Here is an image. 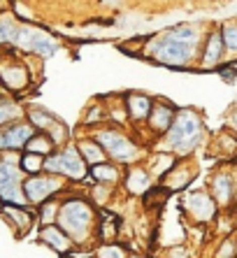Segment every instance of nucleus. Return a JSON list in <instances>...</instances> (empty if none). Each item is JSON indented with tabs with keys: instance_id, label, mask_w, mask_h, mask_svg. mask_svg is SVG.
<instances>
[{
	"instance_id": "nucleus-18",
	"label": "nucleus",
	"mask_w": 237,
	"mask_h": 258,
	"mask_svg": "<svg viewBox=\"0 0 237 258\" xmlns=\"http://www.w3.org/2000/svg\"><path fill=\"white\" fill-rule=\"evenodd\" d=\"M154 177L149 174V170L144 168V163H137V165H131L126 168L124 172V186L131 196H144V193L151 191L154 186Z\"/></svg>"
},
{
	"instance_id": "nucleus-26",
	"label": "nucleus",
	"mask_w": 237,
	"mask_h": 258,
	"mask_svg": "<svg viewBox=\"0 0 237 258\" xmlns=\"http://www.w3.org/2000/svg\"><path fill=\"white\" fill-rule=\"evenodd\" d=\"M95 237H98L102 244H116L118 216L116 214H102V216H98V230H95Z\"/></svg>"
},
{
	"instance_id": "nucleus-22",
	"label": "nucleus",
	"mask_w": 237,
	"mask_h": 258,
	"mask_svg": "<svg viewBox=\"0 0 237 258\" xmlns=\"http://www.w3.org/2000/svg\"><path fill=\"white\" fill-rule=\"evenodd\" d=\"M26 119V107L19 105L12 96L3 93L0 96V131L10 123H17V121H24Z\"/></svg>"
},
{
	"instance_id": "nucleus-5",
	"label": "nucleus",
	"mask_w": 237,
	"mask_h": 258,
	"mask_svg": "<svg viewBox=\"0 0 237 258\" xmlns=\"http://www.w3.org/2000/svg\"><path fill=\"white\" fill-rule=\"evenodd\" d=\"M44 172L63 177V179H68L70 184L89 181V165L79 156L75 142L66 144L63 149H56L51 156H47V161H44Z\"/></svg>"
},
{
	"instance_id": "nucleus-37",
	"label": "nucleus",
	"mask_w": 237,
	"mask_h": 258,
	"mask_svg": "<svg viewBox=\"0 0 237 258\" xmlns=\"http://www.w3.org/2000/svg\"><path fill=\"white\" fill-rule=\"evenodd\" d=\"M232 75H235V70H232V68H230V70H228V72H223V79H228V82H230V79H232Z\"/></svg>"
},
{
	"instance_id": "nucleus-27",
	"label": "nucleus",
	"mask_w": 237,
	"mask_h": 258,
	"mask_svg": "<svg viewBox=\"0 0 237 258\" xmlns=\"http://www.w3.org/2000/svg\"><path fill=\"white\" fill-rule=\"evenodd\" d=\"M221 40L225 47V56H237V19H228L219 26Z\"/></svg>"
},
{
	"instance_id": "nucleus-19",
	"label": "nucleus",
	"mask_w": 237,
	"mask_h": 258,
	"mask_svg": "<svg viewBox=\"0 0 237 258\" xmlns=\"http://www.w3.org/2000/svg\"><path fill=\"white\" fill-rule=\"evenodd\" d=\"M40 242L42 244H47L51 251H56V253H61V256H68V253H72L77 246H75V242L68 237L63 230L53 223V226H44V228H40Z\"/></svg>"
},
{
	"instance_id": "nucleus-6",
	"label": "nucleus",
	"mask_w": 237,
	"mask_h": 258,
	"mask_svg": "<svg viewBox=\"0 0 237 258\" xmlns=\"http://www.w3.org/2000/svg\"><path fill=\"white\" fill-rule=\"evenodd\" d=\"M70 186V181L63 179V177H56V174H35V177H26L24 179V196L26 203L33 205V207H40V205L49 203V200L58 198L61 193Z\"/></svg>"
},
{
	"instance_id": "nucleus-29",
	"label": "nucleus",
	"mask_w": 237,
	"mask_h": 258,
	"mask_svg": "<svg viewBox=\"0 0 237 258\" xmlns=\"http://www.w3.org/2000/svg\"><path fill=\"white\" fill-rule=\"evenodd\" d=\"M19 28H21V24L12 14H0V47L3 44H14Z\"/></svg>"
},
{
	"instance_id": "nucleus-21",
	"label": "nucleus",
	"mask_w": 237,
	"mask_h": 258,
	"mask_svg": "<svg viewBox=\"0 0 237 258\" xmlns=\"http://www.w3.org/2000/svg\"><path fill=\"white\" fill-rule=\"evenodd\" d=\"M89 177L95 181V184H102V186H112L114 188V184H118V181L124 179V172H121V165L107 161V163H100V165L89 168Z\"/></svg>"
},
{
	"instance_id": "nucleus-33",
	"label": "nucleus",
	"mask_w": 237,
	"mask_h": 258,
	"mask_svg": "<svg viewBox=\"0 0 237 258\" xmlns=\"http://www.w3.org/2000/svg\"><path fill=\"white\" fill-rule=\"evenodd\" d=\"M214 258H237V240H235V235H225L223 240L219 242L216 251H214Z\"/></svg>"
},
{
	"instance_id": "nucleus-32",
	"label": "nucleus",
	"mask_w": 237,
	"mask_h": 258,
	"mask_svg": "<svg viewBox=\"0 0 237 258\" xmlns=\"http://www.w3.org/2000/svg\"><path fill=\"white\" fill-rule=\"evenodd\" d=\"M216 144H219V154L223 158H237V138L232 133H228L223 128L221 135L216 138Z\"/></svg>"
},
{
	"instance_id": "nucleus-10",
	"label": "nucleus",
	"mask_w": 237,
	"mask_h": 258,
	"mask_svg": "<svg viewBox=\"0 0 237 258\" xmlns=\"http://www.w3.org/2000/svg\"><path fill=\"white\" fill-rule=\"evenodd\" d=\"M24 179L26 174L21 172L19 165L0 161V200L3 205H14V207H26L24 196Z\"/></svg>"
},
{
	"instance_id": "nucleus-2",
	"label": "nucleus",
	"mask_w": 237,
	"mask_h": 258,
	"mask_svg": "<svg viewBox=\"0 0 237 258\" xmlns=\"http://www.w3.org/2000/svg\"><path fill=\"white\" fill-rule=\"evenodd\" d=\"M202 138H205V121L200 112L193 107H182L177 109L165 138H160L163 142L160 151L172 154V156H191L200 147Z\"/></svg>"
},
{
	"instance_id": "nucleus-34",
	"label": "nucleus",
	"mask_w": 237,
	"mask_h": 258,
	"mask_svg": "<svg viewBox=\"0 0 237 258\" xmlns=\"http://www.w3.org/2000/svg\"><path fill=\"white\" fill-rule=\"evenodd\" d=\"M93 253H95V258H128L126 249L118 244H100Z\"/></svg>"
},
{
	"instance_id": "nucleus-11",
	"label": "nucleus",
	"mask_w": 237,
	"mask_h": 258,
	"mask_svg": "<svg viewBox=\"0 0 237 258\" xmlns=\"http://www.w3.org/2000/svg\"><path fill=\"white\" fill-rule=\"evenodd\" d=\"M12 47L21 49V51H28V54H35V56H40V58H49V56L56 54L58 42H56V37L47 35V33H42V30L30 28L28 24H21Z\"/></svg>"
},
{
	"instance_id": "nucleus-13",
	"label": "nucleus",
	"mask_w": 237,
	"mask_h": 258,
	"mask_svg": "<svg viewBox=\"0 0 237 258\" xmlns=\"http://www.w3.org/2000/svg\"><path fill=\"white\" fill-rule=\"evenodd\" d=\"M174 114H177V107L174 105H170L167 100H163V98H154V109H151V114H149L147 119V131L154 135L156 140L165 138V133L170 131L172 121H174Z\"/></svg>"
},
{
	"instance_id": "nucleus-20",
	"label": "nucleus",
	"mask_w": 237,
	"mask_h": 258,
	"mask_svg": "<svg viewBox=\"0 0 237 258\" xmlns=\"http://www.w3.org/2000/svg\"><path fill=\"white\" fill-rule=\"evenodd\" d=\"M26 121L35 128V133H44V135H49V133H51L53 128L61 123V119H56L49 109L40 107V105L26 107Z\"/></svg>"
},
{
	"instance_id": "nucleus-12",
	"label": "nucleus",
	"mask_w": 237,
	"mask_h": 258,
	"mask_svg": "<svg viewBox=\"0 0 237 258\" xmlns=\"http://www.w3.org/2000/svg\"><path fill=\"white\" fill-rule=\"evenodd\" d=\"M33 135H35V128L30 126L26 119L5 126L0 131V154H5V151H24Z\"/></svg>"
},
{
	"instance_id": "nucleus-9",
	"label": "nucleus",
	"mask_w": 237,
	"mask_h": 258,
	"mask_svg": "<svg viewBox=\"0 0 237 258\" xmlns=\"http://www.w3.org/2000/svg\"><path fill=\"white\" fill-rule=\"evenodd\" d=\"M182 210L186 212L193 223H200V226H209V223L216 221V216H219V205L214 203V198L209 196L207 188H196V191L186 193L184 198H182Z\"/></svg>"
},
{
	"instance_id": "nucleus-24",
	"label": "nucleus",
	"mask_w": 237,
	"mask_h": 258,
	"mask_svg": "<svg viewBox=\"0 0 237 258\" xmlns=\"http://www.w3.org/2000/svg\"><path fill=\"white\" fill-rule=\"evenodd\" d=\"M177 163H179L177 156L165 154V151H158V154H154L149 161H144V168L149 170V174H151L156 181H160L172 168H174V165H177Z\"/></svg>"
},
{
	"instance_id": "nucleus-1",
	"label": "nucleus",
	"mask_w": 237,
	"mask_h": 258,
	"mask_svg": "<svg viewBox=\"0 0 237 258\" xmlns=\"http://www.w3.org/2000/svg\"><path fill=\"white\" fill-rule=\"evenodd\" d=\"M56 226L75 242L77 249H86V246L93 244L95 230H98L95 205L91 200H86L84 196H70V198L61 200Z\"/></svg>"
},
{
	"instance_id": "nucleus-31",
	"label": "nucleus",
	"mask_w": 237,
	"mask_h": 258,
	"mask_svg": "<svg viewBox=\"0 0 237 258\" xmlns=\"http://www.w3.org/2000/svg\"><path fill=\"white\" fill-rule=\"evenodd\" d=\"M58 210H61V198H53V200H49V203L40 205V207H37L40 228H44V226H53L56 219H58Z\"/></svg>"
},
{
	"instance_id": "nucleus-35",
	"label": "nucleus",
	"mask_w": 237,
	"mask_h": 258,
	"mask_svg": "<svg viewBox=\"0 0 237 258\" xmlns=\"http://www.w3.org/2000/svg\"><path fill=\"white\" fill-rule=\"evenodd\" d=\"M89 196H91V203H93V205H105L107 200L112 198V186L93 184V186L89 188Z\"/></svg>"
},
{
	"instance_id": "nucleus-17",
	"label": "nucleus",
	"mask_w": 237,
	"mask_h": 258,
	"mask_svg": "<svg viewBox=\"0 0 237 258\" xmlns=\"http://www.w3.org/2000/svg\"><path fill=\"white\" fill-rule=\"evenodd\" d=\"M196 172H198V168L193 165V163H189V161L177 163V165L160 179V188H165L167 193L182 191V188H186L191 181L196 179Z\"/></svg>"
},
{
	"instance_id": "nucleus-23",
	"label": "nucleus",
	"mask_w": 237,
	"mask_h": 258,
	"mask_svg": "<svg viewBox=\"0 0 237 258\" xmlns=\"http://www.w3.org/2000/svg\"><path fill=\"white\" fill-rule=\"evenodd\" d=\"M75 147H77L79 156L84 158V163H86L89 168L100 165V163H107V156H105V151H102V147L95 142L91 135L89 138H79L77 142H75Z\"/></svg>"
},
{
	"instance_id": "nucleus-3",
	"label": "nucleus",
	"mask_w": 237,
	"mask_h": 258,
	"mask_svg": "<svg viewBox=\"0 0 237 258\" xmlns=\"http://www.w3.org/2000/svg\"><path fill=\"white\" fill-rule=\"evenodd\" d=\"M91 138L102 147L107 161L116 163L121 168H131V165L142 163L144 154H147V149H144L135 138H131L124 128L112 126V123L93 128V131H91Z\"/></svg>"
},
{
	"instance_id": "nucleus-7",
	"label": "nucleus",
	"mask_w": 237,
	"mask_h": 258,
	"mask_svg": "<svg viewBox=\"0 0 237 258\" xmlns=\"http://www.w3.org/2000/svg\"><path fill=\"white\" fill-rule=\"evenodd\" d=\"M207 191L219 205V210H230L237 205V170L235 165H221L207 181Z\"/></svg>"
},
{
	"instance_id": "nucleus-15",
	"label": "nucleus",
	"mask_w": 237,
	"mask_h": 258,
	"mask_svg": "<svg viewBox=\"0 0 237 258\" xmlns=\"http://www.w3.org/2000/svg\"><path fill=\"white\" fill-rule=\"evenodd\" d=\"M0 219L14 230L17 237H26V235L33 230L37 221V214H33L26 207H14V205H3L0 207Z\"/></svg>"
},
{
	"instance_id": "nucleus-30",
	"label": "nucleus",
	"mask_w": 237,
	"mask_h": 258,
	"mask_svg": "<svg viewBox=\"0 0 237 258\" xmlns=\"http://www.w3.org/2000/svg\"><path fill=\"white\" fill-rule=\"evenodd\" d=\"M44 156H37V154H21V163H19V168L26 177H35V174H42L44 172Z\"/></svg>"
},
{
	"instance_id": "nucleus-38",
	"label": "nucleus",
	"mask_w": 237,
	"mask_h": 258,
	"mask_svg": "<svg viewBox=\"0 0 237 258\" xmlns=\"http://www.w3.org/2000/svg\"><path fill=\"white\" fill-rule=\"evenodd\" d=\"M128 258H144V256H140V253H128Z\"/></svg>"
},
{
	"instance_id": "nucleus-25",
	"label": "nucleus",
	"mask_w": 237,
	"mask_h": 258,
	"mask_svg": "<svg viewBox=\"0 0 237 258\" xmlns=\"http://www.w3.org/2000/svg\"><path fill=\"white\" fill-rule=\"evenodd\" d=\"M165 33L172 40H179V42H186V44H196V47H200L202 40H205V33H202V28L198 24H179V26L167 28Z\"/></svg>"
},
{
	"instance_id": "nucleus-8",
	"label": "nucleus",
	"mask_w": 237,
	"mask_h": 258,
	"mask_svg": "<svg viewBox=\"0 0 237 258\" xmlns=\"http://www.w3.org/2000/svg\"><path fill=\"white\" fill-rule=\"evenodd\" d=\"M33 82L30 77V68L26 60H21L14 51L0 54V84L3 89L12 91V93H21L26 91Z\"/></svg>"
},
{
	"instance_id": "nucleus-36",
	"label": "nucleus",
	"mask_w": 237,
	"mask_h": 258,
	"mask_svg": "<svg viewBox=\"0 0 237 258\" xmlns=\"http://www.w3.org/2000/svg\"><path fill=\"white\" fill-rule=\"evenodd\" d=\"M225 131L232 133L237 138V105H232L230 112H228V116H225Z\"/></svg>"
},
{
	"instance_id": "nucleus-4",
	"label": "nucleus",
	"mask_w": 237,
	"mask_h": 258,
	"mask_svg": "<svg viewBox=\"0 0 237 258\" xmlns=\"http://www.w3.org/2000/svg\"><path fill=\"white\" fill-rule=\"evenodd\" d=\"M200 47L179 42V40H172L167 33H160V35L151 37V42L147 44L144 54L154 63H160V66H167V68H193V66L198 68Z\"/></svg>"
},
{
	"instance_id": "nucleus-28",
	"label": "nucleus",
	"mask_w": 237,
	"mask_h": 258,
	"mask_svg": "<svg viewBox=\"0 0 237 258\" xmlns=\"http://www.w3.org/2000/svg\"><path fill=\"white\" fill-rule=\"evenodd\" d=\"M26 154H37V156H51L53 151H56V147H53V142L44 135V133H35L33 138H30V142L26 144Z\"/></svg>"
},
{
	"instance_id": "nucleus-16",
	"label": "nucleus",
	"mask_w": 237,
	"mask_h": 258,
	"mask_svg": "<svg viewBox=\"0 0 237 258\" xmlns=\"http://www.w3.org/2000/svg\"><path fill=\"white\" fill-rule=\"evenodd\" d=\"M126 112H128V123L133 126H140V123H147L151 109H154V98L147 96V93H126Z\"/></svg>"
},
{
	"instance_id": "nucleus-39",
	"label": "nucleus",
	"mask_w": 237,
	"mask_h": 258,
	"mask_svg": "<svg viewBox=\"0 0 237 258\" xmlns=\"http://www.w3.org/2000/svg\"><path fill=\"white\" fill-rule=\"evenodd\" d=\"M232 235H235V240H237V230H235V233H232Z\"/></svg>"
},
{
	"instance_id": "nucleus-14",
	"label": "nucleus",
	"mask_w": 237,
	"mask_h": 258,
	"mask_svg": "<svg viewBox=\"0 0 237 258\" xmlns=\"http://www.w3.org/2000/svg\"><path fill=\"white\" fill-rule=\"evenodd\" d=\"M225 58V47L223 40H221L219 28H212L205 33V40H202L200 47V58H198V68L202 70H212V68H219Z\"/></svg>"
}]
</instances>
